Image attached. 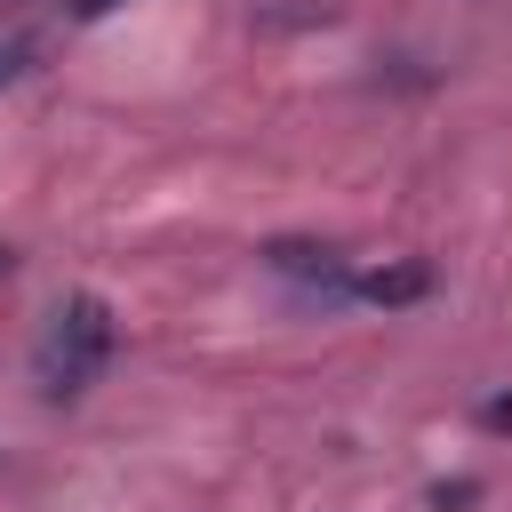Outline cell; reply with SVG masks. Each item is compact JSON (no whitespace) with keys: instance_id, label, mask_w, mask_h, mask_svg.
I'll return each mask as SVG.
<instances>
[{"instance_id":"cell-1","label":"cell","mask_w":512,"mask_h":512,"mask_svg":"<svg viewBox=\"0 0 512 512\" xmlns=\"http://www.w3.org/2000/svg\"><path fill=\"white\" fill-rule=\"evenodd\" d=\"M104 360H112V312H104V296H64L56 320H48V336H40V360H32L40 392L48 400H80L104 376Z\"/></svg>"},{"instance_id":"cell-2","label":"cell","mask_w":512,"mask_h":512,"mask_svg":"<svg viewBox=\"0 0 512 512\" xmlns=\"http://www.w3.org/2000/svg\"><path fill=\"white\" fill-rule=\"evenodd\" d=\"M280 280H304V288H328V296H352V264L344 248H320V240H272L264 248Z\"/></svg>"},{"instance_id":"cell-3","label":"cell","mask_w":512,"mask_h":512,"mask_svg":"<svg viewBox=\"0 0 512 512\" xmlns=\"http://www.w3.org/2000/svg\"><path fill=\"white\" fill-rule=\"evenodd\" d=\"M432 288V272L416 264V256H400V264H368V272H352V296H368V304H416Z\"/></svg>"},{"instance_id":"cell-4","label":"cell","mask_w":512,"mask_h":512,"mask_svg":"<svg viewBox=\"0 0 512 512\" xmlns=\"http://www.w3.org/2000/svg\"><path fill=\"white\" fill-rule=\"evenodd\" d=\"M24 64H32V48H24V40H0V88L24 80Z\"/></svg>"},{"instance_id":"cell-5","label":"cell","mask_w":512,"mask_h":512,"mask_svg":"<svg viewBox=\"0 0 512 512\" xmlns=\"http://www.w3.org/2000/svg\"><path fill=\"white\" fill-rule=\"evenodd\" d=\"M104 8H112V0H72V16H104Z\"/></svg>"},{"instance_id":"cell-6","label":"cell","mask_w":512,"mask_h":512,"mask_svg":"<svg viewBox=\"0 0 512 512\" xmlns=\"http://www.w3.org/2000/svg\"><path fill=\"white\" fill-rule=\"evenodd\" d=\"M0 272H8V248H0Z\"/></svg>"}]
</instances>
